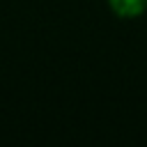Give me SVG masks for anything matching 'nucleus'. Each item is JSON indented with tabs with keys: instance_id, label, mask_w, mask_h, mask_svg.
<instances>
[{
	"instance_id": "nucleus-1",
	"label": "nucleus",
	"mask_w": 147,
	"mask_h": 147,
	"mask_svg": "<svg viewBox=\"0 0 147 147\" xmlns=\"http://www.w3.org/2000/svg\"><path fill=\"white\" fill-rule=\"evenodd\" d=\"M108 5L117 16L124 18H133L147 9V0H108Z\"/></svg>"
}]
</instances>
